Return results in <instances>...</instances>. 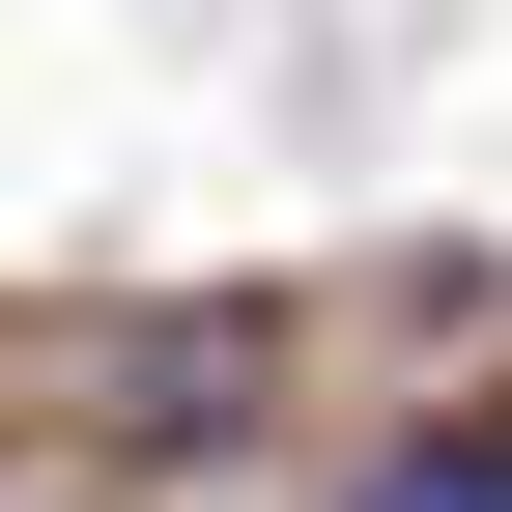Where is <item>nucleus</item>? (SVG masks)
Instances as JSON below:
<instances>
[{"instance_id":"nucleus-1","label":"nucleus","mask_w":512,"mask_h":512,"mask_svg":"<svg viewBox=\"0 0 512 512\" xmlns=\"http://www.w3.org/2000/svg\"><path fill=\"white\" fill-rule=\"evenodd\" d=\"M370 512H512V399H484V427H399V456H370Z\"/></svg>"}]
</instances>
